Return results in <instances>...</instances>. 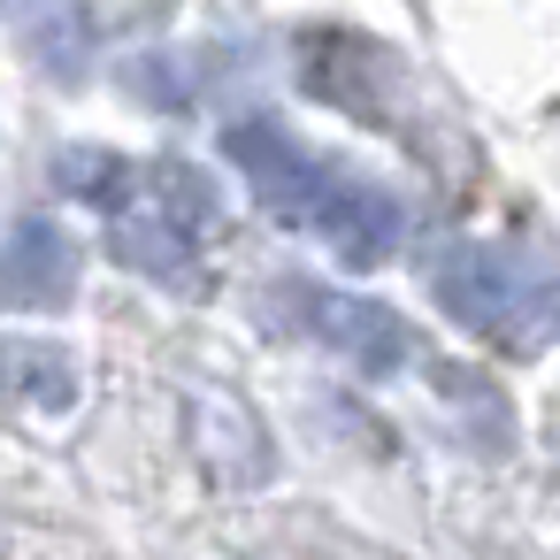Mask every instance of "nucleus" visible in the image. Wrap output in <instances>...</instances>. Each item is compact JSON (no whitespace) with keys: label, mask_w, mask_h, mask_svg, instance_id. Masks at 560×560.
<instances>
[{"label":"nucleus","mask_w":560,"mask_h":560,"mask_svg":"<svg viewBox=\"0 0 560 560\" xmlns=\"http://www.w3.org/2000/svg\"><path fill=\"white\" fill-rule=\"evenodd\" d=\"M116 261H131V269H147V277H170V284H177V277H185V261H192V238L147 208V215L116 223Z\"/></svg>","instance_id":"obj_7"},{"label":"nucleus","mask_w":560,"mask_h":560,"mask_svg":"<svg viewBox=\"0 0 560 560\" xmlns=\"http://www.w3.org/2000/svg\"><path fill=\"white\" fill-rule=\"evenodd\" d=\"M430 284H438V307H445L460 330L491 338V346H537L545 323H552V284H545L522 254L483 246V238L445 246Z\"/></svg>","instance_id":"obj_1"},{"label":"nucleus","mask_w":560,"mask_h":560,"mask_svg":"<svg viewBox=\"0 0 560 560\" xmlns=\"http://www.w3.org/2000/svg\"><path fill=\"white\" fill-rule=\"evenodd\" d=\"M55 177H62V192L101 200V208H116V200L131 192V162H116V154H101V147H70V154L55 162Z\"/></svg>","instance_id":"obj_9"},{"label":"nucleus","mask_w":560,"mask_h":560,"mask_svg":"<svg viewBox=\"0 0 560 560\" xmlns=\"http://www.w3.org/2000/svg\"><path fill=\"white\" fill-rule=\"evenodd\" d=\"M24 55L47 70V78H85V55H93V24L78 0H24Z\"/></svg>","instance_id":"obj_6"},{"label":"nucleus","mask_w":560,"mask_h":560,"mask_svg":"<svg viewBox=\"0 0 560 560\" xmlns=\"http://www.w3.org/2000/svg\"><path fill=\"white\" fill-rule=\"evenodd\" d=\"M0 376H16V392L39 399V407H70L78 399V369H70L62 346H16V353H0Z\"/></svg>","instance_id":"obj_8"},{"label":"nucleus","mask_w":560,"mask_h":560,"mask_svg":"<svg viewBox=\"0 0 560 560\" xmlns=\"http://www.w3.org/2000/svg\"><path fill=\"white\" fill-rule=\"evenodd\" d=\"M315 338L330 346V353H346L353 369H369V376H392L407 353H415V338H407V323L384 307V300H361V292H315Z\"/></svg>","instance_id":"obj_5"},{"label":"nucleus","mask_w":560,"mask_h":560,"mask_svg":"<svg viewBox=\"0 0 560 560\" xmlns=\"http://www.w3.org/2000/svg\"><path fill=\"white\" fill-rule=\"evenodd\" d=\"M223 154L246 170V185L261 192V208H277V215H292V223H307L315 200H323V185H330V170H323L284 124H269V116L231 124V131H223Z\"/></svg>","instance_id":"obj_2"},{"label":"nucleus","mask_w":560,"mask_h":560,"mask_svg":"<svg viewBox=\"0 0 560 560\" xmlns=\"http://www.w3.org/2000/svg\"><path fill=\"white\" fill-rule=\"evenodd\" d=\"M353 269H376V261H392L399 254V238H407V208L384 192V185H369V177H346V170H330V185H323V200H315V215H307Z\"/></svg>","instance_id":"obj_3"},{"label":"nucleus","mask_w":560,"mask_h":560,"mask_svg":"<svg viewBox=\"0 0 560 560\" xmlns=\"http://www.w3.org/2000/svg\"><path fill=\"white\" fill-rule=\"evenodd\" d=\"M70 292H78V246H70V231L47 223V215H24L9 231V246H0V300L47 315V307H70Z\"/></svg>","instance_id":"obj_4"}]
</instances>
